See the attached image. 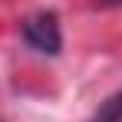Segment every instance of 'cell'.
<instances>
[{
	"label": "cell",
	"instance_id": "obj_1",
	"mask_svg": "<svg viewBox=\"0 0 122 122\" xmlns=\"http://www.w3.org/2000/svg\"><path fill=\"white\" fill-rule=\"evenodd\" d=\"M23 43L30 50H36L43 56H56L63 46V30H60V17L50 13V10H40V13H30L26 20L20 23Z\"/></svg>",
	"mask_w": 122,
	"mask_h": 122
},
{
	"label": "cell",
	"instance_id": "obj_2",
	"mask_svg": "<svg viewBox=\"0 0 122 122\" xmlns=\"http://www.w3.org/2000/svg\"><path fill=\"white\" fill-rule=\"evenodd\" d=\"M92 122H122V92L119 96H112L109 102H102V109L96 112V119Z\"/></svg>",
	"mask_w": 122,
	"mask_h": 122
},
{
	"label": "cell",
	"instance_id": "obj_3",
	"mask_svg": "<svg viewBox=\"0 0 122 122\" xmlns=\"http://www.w3.org/2000/svg\"><path fill=\"white\" fill-rule=\"evenodd\" d=\"M99 3H122V0H99Z\"/></svg>",
	"mask_w": 122,
	"mask_h": 122
}]
</instances>
